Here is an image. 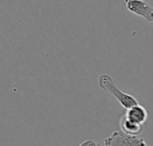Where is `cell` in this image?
I'll return each instance as SVG.
<instances>
[{
	"label": "cell",
	"instance_id": "2",
	"mask_svg": "<svg viewBox=\"0 0 153 146\" xmlns=\"http://www.w3.org/2000/svg\"><path fill=\"white\" fill-rule=\"evenodd\" d=\"M105 146H149L139 136L128 135L125 132L115 131L104 141Z\"/></svg>",
	"mask_w": 153,
	"mask_h": 146
},
{
	"label": "cell",
	"instance_id": "4",
	"mask_svg": "<svg viewBox=\"0 0 153 146\" xmlns=\"http://www.w3.org/2000/svg\"><path fill=\"white\" fill-rule=\"evenodd\" d=\"M125 115L129 120L140 125H143L144 123H146L148 120L147 110L139 103L126 110V113Z\"/></svg>",
	"mask_w": 153,
	"mask_h": 146
},
{
	"label": "cell",
	"instance_id": "5",
	"mask_svg": "<svg viewBox=\"0 0 153 146\" xmlns=\"http://www.w3.org/2000/svg\"><path fill=\"white\" fill-rule=\"evenodd\" d=\"M120 128L123 132L128 134V135H133V136H139L143 130V125L137 124L135 122H133L129 120L126 115H124L121 120H120Z\"/></svg>",
	"mask_w": 153,
	"mask_h": 146
},
{
	"label": "cell",
	"instance_id": "6",
	"mask_svg": "<svg viewBox=\"0 0 153 146\" xmlns=\"http://www.w3.org/2000/svg\"><path fill=\"white\" fill-rule=\"evenodd\" d=\"M79 146H101L100 145L97 144L96 142H94L93 140H86L84 142H82Z\"/></svg>",
	"mask_w": 153,
	"mask_h": 146
},
{
	"label": "cell",
	"instance_id": "3",
	"mask_svg": "<svg viewBox=\"0 0 153 146\" xmlns=\"http://www.w3.org/2000/svg\"><path fill=\"white\" fill-rule=\"evenodd\" d=\"M126 9L153 24V6L144 0H125Z\"/></svg>",
	"mask_w": 153,
	"mask_h": 146
},
{
	"label": "cell",
	"instance_id": "1",
	"mask_svg": "<svg viewBox=\"0 0 153 146\" xmlns=\"http://www.w3.org/2000/svg\"><path fill=\"white\" fill-rule=\"evenodd\" d=\"M99 87L117 99V101L126 109L128 110L134 105L138 104V101L131 95L120 90L115 84L113 79L108 74H102L99 77Z\"/></svg>",
	"mask_w": 153,
	"mask_h": 146
}]
</instances>
